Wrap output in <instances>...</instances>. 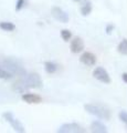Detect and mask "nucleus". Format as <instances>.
Returning <instances> with one entry per match:
<instances>
[{"mask_svg": "<svg viewBox=\"0 0 127 133\" xmlns=\"http://www.w3.org/2000/svg\"><path fill=\"white\" fill-rule=\"evenodd\" d=\"M42 85L43 82L38 73H27L26 76L20 77L19 80L14 82L13 89L23 93L29 89H39Z\"/></svg>", "mask_w": 127, "mask_h": 133, "instance_id": "obj_1", "label": "nucleus"}, {"mask_svg": "<svg viewBox=\"0 0 127 133\" xmlns=\"http://www.w3.org/2000/svg\"><path fill=\"white\" fill-rule=\"evenodd\" d=\"M0 66L18 77H23L27 74V71L24 70L21 62L17 59H14V58H3V59H0Z\"/></svg>", "mask_w": 127, "mask_h": 133, "instance_id": "obj_2", "label": "nucleus"}, {"mask_svg": "<svg viewBox=\"0 0 127 133\" xmlns=\"http://www.w3.org/2000/svg\"><path fill=\"white\" fill-rule=\"evenodd\" d=\"M84 109L89 114L96 116L98 119L102 120H109L110 119V112L107 108L100 104H93V103H88V104L84 105Z\"/></svg>", "mask_w": 127, "mask_h": 133, "instance_id": "obj_3", "label": "nucleus"}, {"mask_svg": "<svg viewBox=\"0 0 127 133\" xmlns=\"http://www.w3.org/2000/svg\"><path fill=\"white\" fill-rule=\"evenodd\" d=\"M2 116L16 132H20V133L26 132V129H24V127L21 124V122H20L17 118H14V115L12 114L11 112H6V113L2 114Z\"/></svg>", "mask_w": 127, "mask_h": 133, "instance_id": "obj_4", "label": "nucleus"}, {"mask_svg": "<svg viewBox=\"0 0 127 133\" xmlns=\"http://www.w3.org/2000/svg\"><path fill=\"white\" fill-rule=\"evenodd\" d=\"M93 77L100 82L105 83V84H109L110 83L109 74L103 66H97V68H95V70L93 71Z\"/></svg>", "mask_w": 127, "mask_h": 133, "instance_id": "obj_5", "label": "nucleus"}, {"mask_svg": "<svg viewBox=\"0 0 127 133\" xmlns=\"http://www.w3.org/2000/svg\"><path fill=\"white\" fill-rule=\"evenodd\" d=\"M84 131H85L84 129L77 123H65V124H62L58 129L59 133H71V132L77 133V132H84Z\"/></svg>", "mask_w": 127, "mask_h": 133, "instance_id": "obj_6", "label": "nucleus"}, {"mask_svg": "<svg viewBox=\"0 0 127 133\" xmlns=\"http://www.w3.org/2000/svg\"><path fill=\"white\" fill-rule=\"evenodd\" d=\"M51 14H52L53 18H54L55 20H58V21H60V22L66 23V22H69V20H70L69 15L63 9H61L60 7H53Z\"/></svg>", "mask_w": 127, "mask_h": 133, "instance_id": "obj_7", "label": "nucleus"}, {"mask_svg": "<svg viewBox=\"0 0 127 133\" xmlns=\"http://www.w3.org/2000/svg\"><path fill=\"white\" fill-rule=\"evenodd\" d=\"M80 61L87 66H93L96 63V57H95V55H93L92 52L86 51V52L82 53V56L80 57Z\"/></svg>", "mask_w": 127, "mask_h": 133, "instance_id": "obj_8", "label": "nucleus"}, {"mask_svg": "<svg viewBox=\"0 0 127 133\" xmlns=\"http://www.w3.org/2000/svg\"><path fill=\"white\" fill-rule=\"evenodd\" d=\"M70 49L73 53H80L84 50V42L83 40L79 37L74 38L72 41H71V45H70Z\"/></svg>", "mask_w": 127, "mask_h": 133, "instance_id": "obj_9", "label": "nucleus"}, {"mask_svg": "<svg viewBox=\"0 0 127 133\" xmlns=\"http://www.w3.org/2000/svg\"><path fill=\"white\" fill-rule=\"evenodd\" d=\"M21 99H22V101H24L26 103H29V104L42 102V98L38 94H34V93H23Z\"/></svg>", "mask_w": 127, "mask_h": 133, "instance_id": "obj_10", "label": "nucleus"}, {"mask_svg": "<svg viewBox=\"0 0 127 133\" xmlns=\"http://www.w3.org/2000/svg\"><path fill=\"white\" fill-rule=\"evenodd\" d=\"M91 131L95 133H105L107 132V128L101 121H93L91 124Z\"/></svg>", "mask_w": 127, "mask_h": 133, "instance_id": "obj_11", "label": "nucleus"}, {"mask_svg": "<svg viewBox=\"0 0 127 133\" xmlns=\"http://www.w3.org/2000/svg\"><path fill=\"white\" fill-rule=\"evenodd\" d=\"M44 69H46V71L48 73L52 74V73L56 72V70L59 69V65L56 63H54V62H52V61H47L46 63H44Z\"/></svg>", "mask_w": 127, "mask_h": 133, "instance_id": "obj_12", "label": "nucleus"}, {"mask_svg": "<svg viewBox=\"0 0 127 133\" xmlns=\"http://www.w3.org/2000/svg\"><path fill=\"white\" fill-rule=\"evenodd\" d=\"M0 29L3 31H8V32H11L13 31L16 29V26L12 22H9V21H2L0 22Z\"/></svg>", "mask_w": 127, "mask_h": 133, "instance_id": "obj_13", "label": "nucleus"}, {"mask_svg": "<svg viewBox=\"0 0 127 133\" xmlns=\"http://www.w3.org/2000/svg\"><path fill=\"white\" fill-rule=\"evenodd\" d=\"M92 12V2L91 1H86V3H84L83 6L81 7V14L82 16H88Z\"/></svg>", "mask_w": 127, "mask_h": 133, "instance_id": "obj_14", "label": "nucleus"}, {"mask_svg": "<svg viewBox=\"0 0 127 133\" xmlns=\"http://www.w3.org/2000/svg\"><path fill=\"white\" fill-rule=\"evenodd\" d=\"M117 51L123 56H127V39H123L117 45Z\"/></svg>", "mask_w": 127, "mask_h": 133, "instance_id": "obj_15", "label": "nucleus"}, {"mask_svg": "<svg viewBox=\"0 0 127 133\" xmlns=\"http://www.w3.org/2000/svg\"><path fill=\"white\" fill-rule=\"evenodd\" d=\"M13 76H14L13 73H11L10 71H8V70L0 66V79H2V80H10V79L13 78Z\"/></svg>", "mask_w": 127, "mask_h": 133, "instance_id": "obj_16", "label": "nucleus"}, {"mask_svg": "<svg viewBox=\"0 0 127 133\" xmlns=\"http://www.w3.org/2000/svg\"><path fill=\"white\" fill-rule=\"evenodd\" d=\"M61 37H62V39L64 41H69L72 38V33L70 30H68V29H63V30L61 31Z\"/></svg>", "mask_w": 127, "mask_h": 133, "instance_id": "obj_17", "label": "nucleus"}, {"mask_svg": "<svg viewBox=\"0 0 127 133\" xmlns=\"http://www.w3.org/2000/svg\"><path fill=\"white\" fill-rule=\"evenodd\" d=\"M118 118L127 127V111H121L119 114H118Z\"/></svg>", "mask_w": 127, "mask_h": 133, "instance_id": "obj_18", "label": "nucleus"}, {"mask_svg": "<svg viewBox=\"0 0 127 133\" xmlns=\"http://www.w3.org/2000/svg\"><path fill=\"white\" fill-rule=\"evenodd\" d=\"M26 5V0H17V3H16V10L20 11Z\"/></svg>", "mask_w": 127, "mask_h": 133, "instance_id": "obj_19", "label": "nucleus"}, {"mask_svg": "<svg viewBox=\"0 0 127 133\" xmlns=\"http://www.w3.org/2000/svg\"><path fill=\"white\" fill-rule=\"evenodd\" d=\"M122 79H123V81H124L125 83H127V72L122 74Z\"/></svg>", "mask_w": 127, "mask_h": 133, "instance_id": "obj_20", "label": "nucleus"}, {"mask_svg": "<svg viewBox=\"0 0 127 133\" xmlns=\"http://www.w3.org/2000/svg\"><path fill=\"white\" fill-rule=\"evenodd\" d=\"M112 29H114V27L112 26V24H108L107 28H106V31H107V33H110V32H112V31H110Z\"/></svg>", "mask_w": 127, "mask_h": 133, "instance_id": "obj_21", "label": "nucleus"}, {"mask_svg": "<svg viewBox=\"0 0 127 133\" xmlns=\"http://www.w3.org/2000/svg\"><path fill=\"white\" fill-rule=\"evenodd\" d=\"M74 1H82V0H74Z\"/></svg>", "mask_w": 127, "mask_h": 133, "instance_id": "obj_22", "label": "nucleus"}]
</instances>
